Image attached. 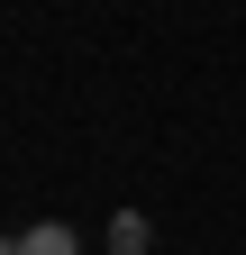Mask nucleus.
I'll use <instances>...</instances> for the list:
<instances>
[{
  "instance_id": "1",
  "label": "nucleus",
  "mask_w": 246,
  "mask_h": 255,
  "mask_svg": "<svg viewBox=\"0 0 246 255\" xmlns=\"http://www.w3.org/2000/svg\"><path fill=\"white\" fill-rule=\"evenodd\" d=\"M9 255H82V246H73L64 219H55V228H18V237H9Z\"/></svg>"
},
{
  "instance_id": "2",
  "label": "nucleus",
  "mask_w": 246,
  "mask_h": 255,
  "mask_svg": "<svg viewBox=\"0 0 246 255\" xmlns=\"http://www.w3.org/2000/svg\"><path fill=\"white\" fill-rule=\"evenodd\" d=\"M110 255H146V219H137V210L110 219Z\"/></svg>"
}]
</instances>
